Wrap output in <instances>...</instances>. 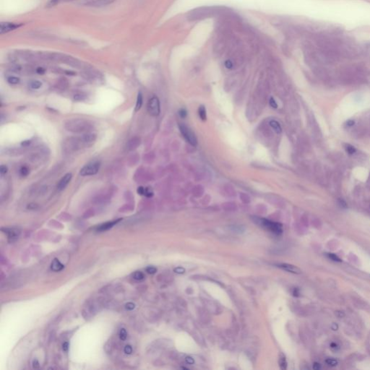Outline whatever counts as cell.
<instances>
[{
  "mask_svg": "<svg viewBox=\"0 0 370 370\" xmlns=\"http://www.w3.org/2000/svg\"><path fill=\"white\" fill-rule=\"evenodd\" d=\"M364 70L359 66L355 65L341 69L338 77L339 82L345 85L362 83L364 81Z\"/></svg>",
  "mask_w": 370,
  "mask_h": 370,
  "instance_id": "6da1fadb",
  "label": "cell"
},
{
  "mask_svg": "<svg viewBox=\"0 0 370 370\" xmlns=\"http://www.w3.org/2000/svg\"><path fill=\"white\" fill-rule=\"evenodd\" d=\"M65 128L73 133H87L92 130L93 125L90 121L84 119H73L65 122Z\"/></svg>",
  "mask_w": 370,
  "mask_h": 370,
  "instance_id": "7a4b0ae2",
  "label": "cell"
},
{
  "mask_svg": "<svg viewBox=\"0 0 370 370\" xmlns=\"http://www.w3.org/2000/svg\"><path fill=\"white\" fill-rule=\"evenodd\" d=\"M88 147L85 141L83 140L82 136L80 137L69 138L64 141L63 147L67 153H73L78 150L82 149L83 147Z\"/></svg>",
  "mask_w": 370,
  "mask_h": 370,
  "instance_id": "3957f363",
  "label": "cell"
},
{
  "mask_svg": "<svg viewBox=\"0 0 370 370\" xmlns=\"http://www.w3.org/2000/svg\"><path fill=\"white\" fill-rule=\"evenodd\" d=\"M254 221L257 224L260 225L266 229L271 231L272 233L276 235H281L283 232V227L282 225L279 223L273 222L265 219H259V218H255Z\"/></svg>",
  "mask_w": 370,
  "mask_h": 370,
  "instance_id": "277c9868",
  "label": "cell"
},
{
  "mask_svg": "<svg viewBox=\"0 0 370 370\" xmlns=\"http://www.w3.org/2000/svg\"><path fill=\"white\" fill-rule=\"evenodd\" d=\"M369 130H370V122H367L366 119H364L354 125L351 129V135L356 139L362 138L367 135Z\"/></svg>",
  "mask_w": 370,
  "mask_h": 370,
  "instance_id": "5b68a950",
  "label": "cell"
},
{
  "mask_svg": "<svg viewBox=\"0 0 370 370\" xmlns=\"http://www.w3.org/2000/svg\"><path fill=\"white\" fill-rule=\"evenodd\" d=\"M101 163L98 160H94V161L90 162L88 164L85 165L81 169L80 171V174L82 177H88V176H92L96 174L98 172L99 169H100Z\"/></svg>",
  "mask_w": 370,
  "mask_h": 370,
  "instance_id": "8992f818",
  "label": "cell"
},
{
  "mask_svg": "<svg viewBox=\"0 0 370 370\" xmlns=\"http://www.w3.org/2000/svg\"><path fill=\"white\" fill-rule=\"evenodd\" d=\"M179 127L181 134L186 140L187 142H189L192 146H196L197 144V140L192 130L184 124H179Z\"/></svg>",
  "mask_w": 370,
  "mask_h": 370,
  "instance_id": "52a82bcc",
  "label": "cell"
},
{
  "mask_svg": "<svg viewBox=\"0 0 370 370\" xmlns=\"http://www.w3.org/2000/svg\"><path fill=\"white\" fill-rule=\"evenodd\" d=\"M147 110L150 115L157 116L160 114V101L156 96L150 99L147 104Z\"/></svg>",
  "mask_w": 370,
  "mask_h": 370,
  "instance_id": "ba28073f",
  "label": "cell"
},
{
  "mask_svg": "<svg viewBox=\"0 0 370 370\" xmlns=\"http://www.w3.org/2000/svg\"><path fill=\"white\" fill-rule=\"evenodd\" d=\"M2 231L7 234L9 242H14L18 239L20 234V230L17 228H2Z\"/></svg>",
  "mask_w": 370,
  "mask_h": 370,
  "instance_id": "9c48e42d",
  "label": "cell"
},
{
  "mask_svg": "<svg viewBox=\"0 0 370 370\" xmlns=\"http://www.w3.org/2000/svg\"><path fill=\"white\" fill-rule=\"evenodd\" d=\"M316 174L317 177L318 178L319 183L321 184V185H325L327 183V180L328 177V174L325 169L323 168L322 164L317 165L316 166Z\"/></svg>",
  "mask_w": 370,
  "mask_h": 370,
  "instance_id": "30bf717a",
  "label": "cell"
},
{
  "mask_svg": "<svg viewBox=\"0 0 370 370\" xmlns=\"http://www.w3.org/2000/svg\"><path fill=\"white\" fill-rule=\"evenodd\" d=\"M277 265V267L281 268L282 270H286V271L289 272V273H294V274H300L301 273V270L299 269V268H297L296 266H295V265H291V264L281 263V264H278V265Z\"/></svg>",
  "mask_w": 370,
  "mask_h": 370,
  "instance_id": "8fae6325",
  "label": "cell"
},
{
  "mask_svg": "<svg viewBox=\"0 0 370 370\" xmlns=\"http://www.w3.org/2000/svg\"><path fill=\"white\" fill-rule=\"evenodd\" d=\"M72 175L71 173H68L67 174H65L64 177L61 178L60 179V181L58 182V184H57V189L59 191H61L63 190L64 189L66 188V187L67 186L69 183L71 181L72 179Z\"/></svg>",
  "mask_w": 370,
  "mask_h": 370,
  "instance_id": "7c38bea8",
  "label": "cell"
},
{
  "mask_svg": "<svg viewBox=\"0 0 370 370\" xmlns=\"http://www.w3.org/2000/svg\"><path fill=\"white\" fill-rule=\"evenodd\" d=\"M20 26V25H17V24L15 23H2L1 26H0V34H4L5 33H8L12 30L17 29Z\"/></svg>",
  "mask_w": 370,
  "mask_h": 370,
  "instance_id": "4fadbf2b",
  "label": "cell"
},
{
  "mask_svg": "<svg viewBox=\"0 0 370 370\" xmlns=\"http://www.w3.org/2000/svg\"><path fill=\"white\" fill-rule=\"evenodd\" d=\"M311 124H312V129H313V131H314V135H315L316 138L318 139V140L322 141L323 140L322 131H321L320 127H319L318 122H317V121L315 120V119H314V116H312V118H311Z\"/></svg>",
  "mask_w": 370,
  "mask_h": 370,
  "instance_id": "5bb4252c",
  "label": "cell"
},
{
  "mask_svg": "<svg viewBox=\"0 0 370 370\" xmlns=\"http://www.w3.org/2000/svg\"><path fill=\"white\" fill-rule=\"evenodd\" d=\"M82 138L83 139V140L85 141V142L87 144L88 146L90 147V146H91V145L95 142V141L96 140L97 136L96 134H94V133H85L84 135H83Z\"/></svg>",
  "mask_w": 370,
  "mask_h": 370,
  "instance_id": "9a60e30c",
  "label": "cell"
},
{
  "mask_svg": "<svg viewBox=\"0 0 370 370\" xmlns=\"http://www.w3.org/2000/svg\"><path fill=\"white\" fill-rule=\"evenodd\" d=\"M140 139L138 137L133 138L131 140H129V142L127 144V149L128 151H133L137 148L138 145H140Z\"/></svg>",
  "mask_w": 370,
  "mask_h": 370,
  "instance_id": "2e32d148",
  "label": "cell"
},
{
  "mask_svg": "<svg viewBox=\"0 0 370 370\" xmlns=\"http://www.w3.org/2000/svg\"><path fill=\"white\" fill-rule=\"evenodd\" d=\"M64 268H65V265H64L63 264H61L60 262H59V259H54V260L52 261V264H51V269L54 272L61 271V270L64 269Z\"/></svg>",
  "mask_w": 370,
  "mask_h": 370,
  "instance_id": "e0dca14e",
  "label": "cell"
},
{
  "mask_svg": "<svg viewBox=\"0 0 370 370\" xmlns=\"http://www.w3.org/2000/svg\"><path fill=\"white\" fill-rule=\"evenodd\" d=\"M120 220L121 219H118V220H116V221H111V222H107V223H103V224H102V225H101L98 228V231H103L109 230L111 228L113 227V226L114 225H116V224L118 222H120Z\"/></svg>",
  "mask_w": 370,
  "mask_h": 370,
  "instance_id": "ac0fdd59",
  "label": "cell"
},
{
  "mask_svg": "<svg viewBox=\"0 0 370 370\" xmlns=\"http://www.w3.org/2000/svg\"><path fill=\"white\" fill-rule=\"evenodd\" d=\"M270 127L273 128V130L276 132V133L280 134L282 132V128H281V125H280V124L277 122V121L271 120L270 122Z\"/></svg>",
  "mask_w": 370,
  "mask_h": 370,
  "instance_id": "d6986e66",
  "label": "cell"
},
{
  "mask_svg": "<svg viewBox=\"0 0 370 370\" xmlns=\"http://www.w3.org/2000/svg\"><path fill=\"white\" fill-rule=\"evenodd\" d=\"M198 114H199L200 118L202 121H205L207 119V114H206V109L203 106H200L198 109Z\"/></svg>",
  "mask_w": 370,
  "mask_h": 370,
  "instance_id": "ffe728a7",
  "label": "cell"
},
{
  "mask_svg": "<svg viewBox=\"0 0 370 370\" xmlns=\"http://www.w3.org/2000/svg\"><path fill=\"white\" fill-rule=\"evenodd\" d=\"M142 101H143V99H142V95L141 92H139L138 95V98H137V101H136V106H135V111H138L140 109V108L142 107Z\"/></svg>",
  "mask_w": 370,
  "mask_h": 370,
  "instance_id": "44dd1931",
  "label": "cell"
},
{
  "mask_svg": "<svg viewBox=\"0 0 370 370\" xmlns=\"http://www.w3.org/2000/svg\"><path fill=\"white\" fill-rule=\"evenodd\" d=\"M133 277L134 279L136 280V281H142V280L145 279L144 274H143L140 271H136L134 273V274L133 275Z\"/></svg>",
  "mask_w": 370,
  "mask_h": 370,
  "instance_id": "7402d4cb",
  "label": "cell"
},
{
  "mask_svg": "<svg viewBox=\"0 0 370 370\" xmlns=\"http://www.w3.org/2000/svg\"><path fill=\"white\" fill-rule=\"evenodd\" d=\"M345 149L346 152L350 155H353L354 153H356V148L354 147L353 145H350V144H345Z\"/></svg>",
  "mask_w": 370,
  "mask_h": 370,
  "instance_id": "603a6c76",
  "label": "cell"
},
{
  "mask_svg": "<svg viewBox=\"0 0 370 370\" xmlns=\"http://www.w3.org/2000/svg\"><path fill=\"white\" fill-rule=\"evenodd\" d=\"M74 101H85V99H86V95L83 93V92H79V93H77L74 95Z\"/></svg>",
  "mask_w": 370,
  "mask_h": 370,
  "instance_id": "cb8c5ba5",
  "label": "cell"
},
{
  "mask_svg": "<svg viewBox=\"0 0 370 370\" xmlns=\"http://www.w3.org/2000/svg\"><path fill=\"white\" fill-rule=\"evenodd\" d=\"M279 364H280V367H281L282 369H286V367H287V362H286L285 356H281V357H280Z\"/></svg>",
  "mask_w": 370,
  "mask_h": 370,
  "instance_id": "d4e9b609",
  "label": "cell"
},
{
  "mask_svg": "<svg viewBox=\"0 0 370 370\" xmlns=\"http://www.w3.org/2000/svg\"><path fill=\"white\" fill-rule=\"evenodd\" d=\"M30 86L32 89H34V90L39 89L41 86H42V83H41L40 81L35 80V81H33V82L30 83Z\"/></svg>",
  "mask_w": 370,
  "mask_h": 370,
  "instance_id": "484cf974",
  "label": "cell"
},
{
  "mask_svg": "<svg viewBox=\"0 0 370 370\" xmlns=\"http://www.w3.org/2000/svg\"><path fill=\"white\" fill-rule=\"evenodd\" d=\"M325 363L330 367H336V365L338 364V362L336 359H335L330 358L327 359L325 360Z\"/></svg>",
  "mask_w": 370,
  "mask_h": 370,
  "instance_id": "4316f807",
  "label": "cell"
},
{
  "mask_svg": "<svg viewBox=\"0 0 370 370\" xmlns=\"http://www.w3.org/2000/svg\"><path fill=\"white\" fill-rule=\"evenodd\" d=\"M119 336H120V338L121 339L122 341H125L127 338V330L124 329V328H122V329L120 330V334H119Z\"/></svg>",
  "mask_w": 370,
  "mask_h": 370,
  "instance_id": "83f0119b",
  "label": "cell"
},
{
  "mask_svg": "<svg viewBox=\"0 0 370 370\" xmlns=\"http://www.w3.org/2000/svg\"><path fill=\"white\" fill-rule=\"evenodd\" d=\"M7 82L11 85H16L20 82V79L17 77H10L7 78Z\"/></svg>",
  "mask_w": 370,
  "mask_h": 370,
  "instance_id": "f1b7e54d",
  "label": "cell"
},
{
  "mask_svg": "<svg viewBox=\"0 0 370 370\" xmlns=\"http://www.w3.org/2000/svg\"><path fill=\"white\" fill-rule=\"evenodd\" d=\"M327 257H329L330 259H331L333 261H336V262H341V259L340 257H338L335 254H332V253H330V254H327Z\"/></svg>",
  "mask_w": 370,
  "mask_h": 370,
  "instance_id": "f546056e",
  "label": "cell"
},
{
  "mask_svg": "<svg viewBox=\"0 0 370 370\" xmlns=\"http://www.w3.org/2000/svg\"><path fill=\"white\" fill-rule=\"evenodd\" d=\"M20 174L22 176H23V177H26V176H28V174H29V169H28L27 167L23 166L20 169Z\"/></svg>",
  "mask_w": 370,
  "mask_h": 370,
  "instance_id": "4dcf8cb0",
  "label": "cell"
},
{
  "mask_svg": "<svg viewBox=\"0 0 370 370\" xmlns=\"http://www.w3.org/2000/svg\"><path fill=\"white\" fill-rule=\"evenodd\" d=\"M145 196H146L147 197H151L153 195V191L151 190V188H149V187H147V188H145Z\"/></svg>",
  "mask_w": 370,
  "mask_h": 370,
  "instance_id": "1f68e13d",
  "label": "cell"
},
{
  "mask_svg": "<svg viewBox=\"0 0 370 370\" xmlns=\"http://www.w3.org/2000/svg\"><path fill=\"white\" fill-rule=\"evenodd\" d=\"M124 351L125 354H128V355H129V354H131L132 353H133V348H132L131 345H126V346L124 347Z\"/></svg>",
  "mask_w": 370,
  "mask_h": 370,
  "instance_id": "d6a6232c",
  "label": "cell"
},
{
  "mask_svg": "<svg viewBox=\"0 0 370 370\" xmlns=\"http://www.w3.org/2000/svg\"><path fill=\"white\" fill-rule=\"evenodd\" d=\"M146 271L147 272V273H149V274H154V273H156V271H157V269H156V268L150 266V267L146 268Z\"/></svg>",
  "mask_w": 370,
  "mask_h": 370,
  "instance_id": "836d02e7",
  "label": "cell"
},
{
  "mask_svg": "<svg viewBox=\"0 0 370 370\" xmlns=\"http://www.w3.org/2000/svg\"><path fill=\"white\" fill-rule=\"evenodd\" d=\"M269 103H270V106H272L273 108V109H277V108H278V104H277L276 101H275V99L273 98H270Z\"/></svg>",
  "mask_w": 370,
  "mask_h": 370,
  "instance_id": "e575fe53",
  "label": "cell"
},
{
  "mask_svg": "<svg viewBox=\"0 0 370 370\" xmlns=\"http://www.w3.org/2000/svg\"><path fill=\"white\" fill-rule=\"evenodd\" d=\"M7 167L6 166H4V165H2L1 167H0V173H1V175L3 176L7 174Z\"/></svg>",
  "mask_w": 370,
  "mask_h": 370,
  "instance_id": "d590c367",
  "label": "cell"
},
{
  "mask_svg": "<svg viewBox=\"0 0 370 370\" xmlns=\"http://www.w3.org/2000/svg\"><path fill=\"white\" fill-rule=\"evenodd\" d=\"M125 307H126V309L127 310H133L134 309H135V304H133L132 302H129V303H127L126 305H125Z\"/></svg>",
  "mask_w": 370,
  "mask_h": 370,
  "instance_id": "8d00e7d4",
  "label": "cell"
},
{
  "mask_svg": "<svg viewBox=\"0 0 370 370\" xmlns=\"http://www.w3.org/2000/svg\"><path fill=\"white\" fill-rule=\"evenodd\" d=\"M179 114L180 117L185 118L187 116V111L184 109H182L179 110Z\"/></svg>",
  "mask_w": 370,
  "mask_h": 370,
  "instance_id": "74e56055",
  "label": "cell"
},
{
  "mask_svg": "<svg viewBox=\"0 0 370 370\" xmlns=\"http://www.w3.org/2000/svg\"><path fill=\"white\" fill-rule=\"evenodd\" d=\"M174 272L177 273L178 274H183L185 272V269L183 268H181V267H179V268H177L174 269Z\"/></svg>",
  "mask_w": 370,
  "mask_h": 370,
  "instance_id": "f35d334b",
  "label": "cell"
},
{
  "mask_svg": "<svg viewBox=\"0 0 370 370\" xmlns=\"http://www.w3.org/2000/svg\"><path fill=\"white\" fill-rule=\"evenodd\" d=\"M338 203L342 207V208H346L347 207V204L346 202H345V200H343V199H339L338 200Z\"/></svg>",
  "mask_w": 370,
  "mask_h": 370,
  "instance_id": "ab89813d",
  "label": "cell"
},
{
  "mask_svg": "<svg viewBox=\"0 0 370 370\" xmlns=\"http://www.w3.org/2000/svg\"><path fill=\"white\" fill-rule=\"evenodd\" d=\"M27 208H28V209H30V210H35V209H36L37 208H38V205L35 204V203H30L28 205Z\"/></svg>",
  "mask_w": 370,
  "mask_h": 370,
  "instance_id": "60d3db41",
  "label": "cell"
},
{
  "mask_svg": "<svg viewBox=\"0 0 370 370\" xmlns=\"http://www.w3.org/2000/svg\"><path fill=\"white\" fill-rule=\"evenodd\" d=\"M145 190V188H144V187H138V193L140 194V195H144Z\"/></svg>",
  "mask_w": 370,
  "mask_h": 370,
  "instance_id": "b9f144b4",
  "label": "cell"
},
{
  "mask_svg": "<svg viewBox=\"0 0 370 370\" xmlns=\"http://www.w3.org/2000/svg\"><path fill=\"white\" fill-rule=\"evenodd\" d=\"M62 349L64 351L67 352L68 351V349H69V343H68L67 342L64 343L62 345Z\"/></svg>",
  "mask_w": 370,
  "mask_h": 370,
  "instance_id": "7bdbcfd3",
  "label": "cell"
},
{
  "mask_svg": "<svg viewBox=\"0 0 370 370\" xmlns=\"http://www.w3.org/2000/svg\"><path fill=\"white\" fill-rule=\"evenodd\" d=\"M330 348H331L332 350H334V351H336V350H338L339 349V346H338V345L336 344V343H331V345H330Z\"/></svg>",
  "mask_w": 370,
  "mask_h": 370,
  "instance_id": "ee69618b",
  "label": "cell"
},
{
  "mask_svg": "<svg viewBox=\"0 0 370 370\" xmlns=\"http://www.w3.org/2000/svg\"><path fill=\"white\" fill-rule=\"evenodd\" d=\"M36 72L38 74H43L45 73V70L43 69L42 67H38V69L36 70Z\"/></svg>",
  "mask_w": 370,
  "mask_h": 370,
  "instance_id": "f6af8a7d",
  "label": "cell"
},
{
  "mask_svg": "<svg viewBox=\"0 0 370 370\" xmlns=\"http://www.w3.org/2000/svg\"><path fill=\"white\" fill-rule=\"evenodd\" d=\"M33 367H34V369H38L39 368V363L37 360H34V362H33Z\"/></svg>",
  "mask_w": 370,
  "mask_h": 370,
  "instance_id": "bcb514c9",
  "label": "cell"
},
{
  "mask_svg": "<svg viewBox=\"0 0 370 370\" xmlns=\"http://www.w3.org/2000/svg\"><path fill=\"white\" fill-rule=\"evenodd\" d=\"M320 368H321V366H320V364H319V363H318V362L314 363V364H313V369L314 370H318V369H320Z\"/></svg>",
  "mask_w": 370,
  "mask_h": 370,
  "instance_id": "7dc6e473",
  "label": "cell"
},
{
  "mask_svg": "<svg viewBox=\"0 0 370 370\" xmlns=\"http://www.w3.org/2000/svg\"><path fill=\"white\" fill-rule=\"evenodd\" d=\"M355 124V122L353 120H349L347 122V126L348 127H353Z\"/></svg>",
  "mask_w": 370,
  "mask_h": 370,
  "instance_id": "c3c4849f",
  "label": "cell"
},
{
  "mask_svg": "<svg viewBox=\"0 0 370 370\" xmlns=\"http://www.w3.org/2000/svg\"><path fill=\"white\" fill-rule=\"evenodd\" d=\"M186 361H187V363H189V364H193V363H194L193 359L191 358V357H187L186 358Z\"/></svg>",
  "mask_w": 370,
  "mask_h": 370,
  "instance_id": "681fc988",
  "label": "cell"
},
{
  "mask_svg": "<svg viewBox=\"0 0 370 370\" xmlns=\"http://www.w3.org/2000/svg\"><path fill=\"white\" fill-rule=\"evenodd\" d=\"M30 140L24 141V142H22V145H23V146H28V145H30Z\"/></svg>",
  "mask_w": 370,
  "mask_h": 370,
  "instance_id": "f907efd6",
  "label": "cell"
},
{
  "mask_svg": "<svg viewBox=\"0 0 370 370\" xmlns=\"http://www.w3.org/2000/svg\"><path fill=\"white\" fill-rule=\"evenodd\" d=\"M294 296H299V292H298V290H297V289H296H296H294Z\"/></svg>",
  "mask_w": 370,
  "mask_h": 370,
  "instance_id": "816d5d0a",
  "label": "cell"
},
{
  "mask_svg": "<svg viewBox=\"0 0 370 370\" xmlns=\"http://www.w3.org/2000/svg\"><path fill=\"white\" fill-rule=\"evenodd\" d=\"M367 184H368V185L370 187V173H369V175L368 177V180H367Z\"/></svg>",
  "mask_w": 370,
  "mask_h": 370,
  "instance_id": "f5cc1de1",
  "label": "cell"
},
{
  "mask_svg": "<svg viewBox=\"0 0 370 370\" xmlns=\"http://www.w3.org/2000/svg\"><path fill=\"white\" fill-rule=\"evenodd\" d=\"M333 326H334V327H332V329H333L334 330H336L337 328H338V326H337L336 324H333Z\"/></svg>",
  "mask_w": 370,
  "mask_h": 370,
  "instance_id": "db71d44e",
  "label": "cell"
}]
</instances>
